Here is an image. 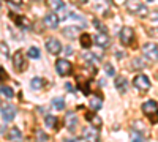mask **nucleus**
I'll return each instance as SVG.
<instances>
[{
    "label": "nucleus",
    "mask_w": 158,
    "mask_h": 142,
    "mask_svg": "<svg viewBox=\"0 0 158 142\" xmlns=\"http://www.w3.org/2000/svg\"><path fill=\"white\" fill-rule=\"evenodd\" d=\"M142 112L144 115L150 120V123H158V103L153 99H149L146 103H142Z\"/></svg>",
    "instance_id": "1"
},
{
    "label": "nucleus",
    "mask_w": 158,
    "mask_h": 142,
    "mask_svg": "<svg viewBox=\"0 0 158 142\" xmlns=\"http://www.w3.org/2000/svg\"><path fill=\"white\" fill-rule=\"evenodd\" d=\"M127 10L130 13H133V14L142 18V19H146L149 16V10H147L146 5L141 2V0H128V2H127Z\"/></svg>",
    "instance_id": "2"
},
{
    "label": "nucleus",
    "mask_w": 158,
    "mask_h": 142,
    "mask_svg": "<svg viewBox=\"0 0 158 142\" xmlns=\"http://www.w3.org/2000/svg\"><path fill=\"white\" fill-rule=\"evenodd\" d=\"M142 54L150 62H158V46L155 43H146L142 44Z\"/></svg>",
    "instance_id": "3"
},
{
    "label": "nucleus",
    "mask_w": 158,
    "mask_h": 142,
    "mask_svg": "<svg viewBox=\"0 0 158 142\" xmlns=\"http://www.w3.org/2000/svg\"><path fill=\"white\" fill-rule=\"evenodd\" d=\"M133 85L138 90H141V92H147L150 88V79L146 74H136L135 79H133Z\"/></svg>",
    "instance_id": "4"
},
{
    "label": "nucleus",
    "mask_w": 158,
    "mask_h": 142,
    "mask_svg": "<svg viewBox=\"0 0 158 142\" xmlns=\"http://www.w3.org/2000/svg\"><path fill=\"white\" fill-rule=\"evenodd\" d=\"M82 140L84 142H100V134H98V128H90L85 126L82 128Z\"/></svg>",
    "instance_id": "5"
},
{
    "label": "nucleus",
    "mask_w": 158,
    "mask_h": 142,
    "mask_svg": "<svg viewBox=\"0 0 158 142\" xmlns=\"http://www.w3.org/2000/svg\"><path fill=\"white\" fill-rule=\"evenodd\" d=\"M118 38H120V43L123 46L133 44V41H135V30L131 27H123L120 30V33H118Z\"/></svg>",
    "instance_id": "6"
},
{
    "label": "nucleus",
    "mask_w": 158,
    "mask_h": 142,
    "mask_svg": "<svg viewBox=\"0 0 158 142\" xmlns=\"http://www.w3.org/2000/svg\"><path fill=\"white\" fill-rule=\"evenodd\" d=\"M56 70H57V73H59L60 76H68V74L71 73L73 67H71V63H70L68 60L59 59V60L56 62Z\"/></svg>",
    "instance_id": "7"
},
{
    "label": "nucleus",
    "mask_w": 158,
    "mask_h": 142,
    "mask_svg": "<svg viewBox=\"0 0 158 142\" xmlns=\"http://www.w3.org/2000/svg\"><path fill=\"white\" fill-rule=\"evenodd\" d=\"M13 65H15V68H16L19 73H24L25 70H27V62H25L24 54L21 52V51H18V52L13 55Z\"/></svg>",
    "instance_id": "8"
},
{
    "label": "nucleus",
    "mask_w": 158,
    "mask_h": 142,
    "mask_svg": "<svg viewBox=\"0 0 158 142\" xmlns=\"http://www.w3.org/2000/svg\"><path fill=\"white\" fill-rule=\"evenodd\" d=\"M10 18L13 19V22H15L19 29H24V30L32 29L30 21H29L27 18H25V16H19V14H15V13H10Z\"/></svg>",
    "instance_id": "9"
},
{
    "label": "nucleus",
    "mask_w": 158,
    "mask_h": 142,
    "mask_svg": "<svg viewBox=\"0 0 158 142\" xmlns=\"http://www.w3.org/2000/svg\"><path fill=\"white\" fill-rule=\"evenodd\" d=\"M46 49H48L49 54L59 55V54L62 52V44H60V41L57 40V38H48V41H46Z\"/></svg>",
    "instance_id": "10"
},
{
    "label": "nucleus",
    "mask_w": 158,
    "mask_h": 142,
    "mask_svg": "<svg viewBox=\"0 0 158 142\" xmlns=\"http://www.w3.org/2000/svg\"><path fill=\"white\" fill-rule=\"evenodd\" d=\"M16 108L13 104H3L2 106V120L3 122H11L16 117Z\"/></svg>",
    "instance_id": "11"
},
{
    "label": "nucleus",
    "mask_w": 158,
    "mask_h": 142,
    "mask_svg": "<svg viewBox=\"0 0 158 142\" xmlns=\"http://www.w3.org/2000/svg\"><path fill=\"white\" fill-rule=\"evenodd\" d=\"M44 24L51 29H57L59 24H60V19L57 16V13H48V14L44 16Z\"/></svg>",
    "instance_id": "12"
},
{
    "label": "nucleus",
    "mask_w": 158,
    "mask_h": 142,
    "mask_svg": "<svg viewBox=\"0 0 158 142\" xmlns=\"http://www.w3.org/2000/svg\"><path fill=\"white\" fill-rule=\"evenodd\" d=\"M63 36L68 38V40H76V38L79 36V33H81V30H79V27H74V25H70V27H65L62 30Z\"/></svg>",
    "instance_id": "13"
},
{
    "label": "nucleus",
    "mask_w": 158,
    "mask_h": 142,
    "mask_svg": "<svg viewBox=\"0 0 158 142\" xmlns=\"http://www.w3.org/2000/svg\"><path fill=\"white\" fill-rule=\"evenodd\" d=\"M94 41H95V44L100 46V47H108V46H109V36L106 35V32H100L98 35H95Z\"/></svg>",
    "instance_id": "14"
},
{
    "label": "nucleus",
    "mask_w": 158,
    "mask_h": 142,
    "mask_svg": "<svg viewBox=\"0 0 158 142\" xmlns=\"http://www.w3.org/2000/svg\"><path fill=\"white\" fill-rule=\"evenodd\" d=\"M76 125H77V117H76V114H73V112L67 114V117H65V126H67L70 131H74Z\"/></svg>",
    "instance_id": "15"
},
{
    "label": "nucleus",
    "mask_w": 158,
    "mask_h": 142,
    "mask_svg": "<svg viewBox=\"0 0 158 142\" xmlns=\"http://www.w3.org/2000/svg\"><path fill=\"white\" fill-rule=\"evenodd\" d=\"M114 85H115V88L120 93H125L127 90H128V82H127L125 77H117V79L114 81Z\"/></svg>",
    "instance_id": "16"
},
{
    "label": "nucleus",
    "mask_w": 158,
    "mask_h": 142,
    "mask_svg": "<svg viewBox=\"0 0 158 142\" xmlns=\"http://www.w3.org/2000/svg\"><path fill=\"white\" fill-rule=\"evenodd\" d=\"M85 119H87L92 125H94L95 128H101V123H103V122H101V119L98 117V115H95L94 112H87V114H85Z\"/></svg>",
    "instance_id": "17"
},
{
    "label": "nucleus",
    "mask_w": 158,
    "mask_h": 142,
    "mask_svg": "<svg viewBox=\"0 0 158 142\" xmlns=\"http://www.w3.org/2000/svg\"><path fill=\"white\" fill-rule=\"evenodd\" d=\"M48 5L54 11H63L65 10V2L63 0H48Z\"/></svg>",
    "instance_id": "18"
},
{
    "label": "nucleus",
    "mask_w": 158,
    "mask_h": 142,
    "mask_svg": "<svg viewBox=\"0 0 158 142\" xmlns=\"http://www.w3.org/2000/svg\"><path fill=\"white\" fill-rule=\"evenodd\" d=\"M89 106H90L92 111H98V109H101V106H103V99H101V96H92L90 101H89Z\"/></svg>",
    "instance_id": "19"
},
{
    "label": "nucleus",
    "mask_w": 158,
    "mask_h": 142,
    "mask_svg": "<svg viewBox=\"0 0 158 142\" xmlns=\"http://www.w3.org/2000/svg\"><path fill=\"white\" fill-rule=\"evenodd\" d=\"M22 137V133L19 131V128H11V130L8 131V134H6V139L8 140H19Z\"/></svg>",
    "instance_id": "20"
},
{
    "label": "nucleus",
    "mask_w": 158,
    "mask_h": 142,
    "mask_svg": "<svg viewBox=\"0 0 158 142\" xmlns=\"http://www.w3.org/2000/svg\"><path fill=\"white\" fill-rule=\"evenodd\" d=\"M44 123H46L48 128H57L59 126V120H57V117H54V115H46Z\"/></svg>",
    "instance_id": "21"
},
{
    "label": "nucleus",
    "mask_w": 158,
    "mask_h": 142,
    "mask_svg": "<svg viewBox=\"0 0 158 142\" xmlns=\"http://www.w3.org/2000/svg\"><path fill=\"white\" fill-rule=\"evenodd\" d=\"M44 85V79H41V77H33V79L30 81V87L33 90H40V88H43Z\"/></svg>",
    "instance_id": "22"
},
{
    "label": "nucleus",
    "mask_w": 158,
    "mask_h": 142,
    "mask_svg": "<svg viewBox=\"0 0 158 142\" xmlns=\"http://www.w3.org/2000/svg\"><path fill=\"white\" fill-rule=\"evenodd\" d=\"M52 108L56 111H63L65 109V99L63 98H54L52 99Z\"/></svg>",
    "instance_id": "23"
},
{
    "label": "nucleus",
    "mask_w": 158,
    "mask_h": 142,
    "mask_svg": "<svg viewBox=\"0 0 158 142\" xmlns=\"http://www.w3.org/2000/svg\"><path fill=\"white\" fill-rule=\"evenodd\" d=\"M81 46L84 49H89L92 46V36L89 33H82V36H81Z\"/></svg>",
    "instance_id": "24"
},
{
    "label": "nucleus",
    "mask_w": 158,
    "mask_h": 142,
    "mask_svg": "<svg viewBox=\"0 0 158 142\" xmlns=\"http://www.w3.org/2000/svg\"><path fill=\"white\" fill-rule=\"evenodd\" d=\"M130 137H131V142H144V136H142V133H139L138 130L131 131Z\"/></svg>",
    "instance_id": "25"
},
{
    "label": "nucleus",
    "mask_w": 158,
    "mask_h": 142,
    "mask_svg": "<svg viewBox=\"0 0 158 142\" xmlns=\"http://www.w3.org/2000/svg\"><path fill=\"white\" fill-rule=\"evenodd\" d=\"M2 95H3L5 98H13V96H15V93H13V88L8 87V85H5V84H2Z\"/></svg>",
    "instance_id": "26"
},
{
    "label": "nucleus",
    "mask_w": 158,
    "mask_h": 142,
    "mask_svg": "<svg viewBox=\"0 0 158 142\" xmlns=\"http://www.w3.org/2000/svg\"><path fill=\"white\" fill-rule=\"evenodd\" d=\"M68 18H71V19H76V21H79L84 27H85V19L82 18V16H79L77 13H74V11H68Z\"/></svg>",
    "instance_id": "27"
},
{
    "label": "nucleus",
    "mask_w": 158,
    "mask_h": 142,
    "mask_svg": "<svg viewBox=\"0 0 158 142\" xmlns=\"http://www.w3.org/2000/svg\"><path fill=\"white\" fill-rule=\"evenodd\" d=\"M29 57H30V59H40V49L35 47V46H32V47L29 49Z\"/></svg>",
    "instance_id": "28"
},
{
    "label": "nucleus",
    "mask_w": 158,
    "mask_h": 142,
    "mask_svg": "<svg viewBox=\"0 0 158 142\" xmlns=\"http://www.w3.org/2000/svg\"><path fill=\"white\" fill-rule=\"evenodd\" d=\"M84 60H85L87 63H92V65H95V62H97L95 55L90 54V52H85V54H84Z\"/></svg>",
    "instance_id": "29"
},
{
    "label": "nucleus",
    "mask_w": 158,
    "mask_h": 142,
    "mask_svg": "<svg viewBox=\"0 0 158 142\" xmlns=\"http://www.w3.org/2000/svg\"><path fill=\"white\" fill-rule=\"evenodd\" d=\"M0 49H2V55L3 57H10V49H8V46H6L5 41L0 43Z\"/></svg>",
    "instance_id": "30"
},
{
    "label": "nucleus",
    "mask_w": 158,
    "mask_h": 142,
    "mask_svg": "<svg viewBox=\"0 0 158 142\" xmlns=\"http://www.w3.org/2000/svg\"><path fill=\"white\" fill-rule=\"evenodd\" d=\"M104 71H106V74H108V76H114V74H115L114 67H112V65H109V63H108L106 67H104Z\"/></svg>",
    "instance_id": "31"
},
{
    "label": "nucleus",
    "mask_w": 158,
    "mask_h": 142,
    "mask_svg": "<svg viewBox=\"0 0 158 142\" xmlns=\"http://www.w3.org/2000/svg\"><path fill=\"white\" fill-rule=\"evenodd\" d=\"M147 33H149L150 36H153V38H158V29H156V27L149 29V30H147Z\"/></svg>",
    "instance_id": "32"
},
{
    "label": "nucleus",
    "mask_w": 158,
    "mask_h": 142,
    "mask_svg": "<svg viewBox=\"0 0 158 142\" xmlns=\"http://www.w3.org/2000/svg\"><path fill=\"white\" fill-rule=\"evenodd\" d=\"M94 25H97V27L100 29V32H104V30H106V29H104V25H103L98 19H94Z\"/></svg>",
    "instance_id": "33"
},
{
    "label": "nucleus",
    "mask_w": 158,
    "mask_h": 142,
    "mask_svg": "<svg viewBox=\"0 0 158 142\" xmlns=\"http://www.w3.org/2000/svg\"><path fill=\"white\" fill-rule=\"evenodd\" d=\"M8 3H11V5H15V6H21V3H22V0H6Z\"/></svg>",
    "instance_id": "34"
},
{
    "label": "nucleus",
    "mask_w": 158,
    "mask_h": 142,
    "mask_svg": "<svg viewBox=\"0 0 158 142\" xmlns=\"http://www.w3.org/2000/svg\"><path fill=\"white\" fill-rule=\"evenodd\" d=\"M36 133H38V137H40V140H48V136H46V134H43V133L40 131V130H38Z\"/></svg>",
    "instance_id": "35"
},
{
    "label": "nucleus",
    "mask_w": 158,
    "mask_h": 142,
    "mask_svg": "<svg viewBox=\"0 0 158 142\" xmlns=\"http://www.w3.org/2000/svg\"><path fill=\"white\" fill-rule=\"evenodd\" d=\"M150 19H152V21H156V19H158V11H153V13H152Z\"/></svg>",
    "instance_id": "36"
},
{
    "label": "nucleus",
    "mask_w": 158,
    "mask_h": 142,
    "mask_svg": "<svg viewBox=\"0 0 158 142\" xmlns=\"http://www.w3.org/2000/svg\"><path fill=\"white\" fill-rule=\"evenodd\" d=\"M65 52H67L68 55H70V54H73V47H71V46H67V47H65Z\"/></svg>",
    "instance_id": "37"
},
{
    "label": "nucleus",
    "mask_w": 158,
    "mask_h": 142,
    "mask_svg": "<svg viewBox=\"0 0 158 142\" xmlns=\"http://www.w3.org/2000/svg\"><path fill=\"white\" fill-rule=\"evenodd\" d=\"M65 88H67V90H70V92H74V87H73L71 84H65Z\"/></svg>",
    "instance_id": "38"
},
{
    "label": "nucleus",
    "mask_w": 158,
    "mask_h": 142,
    "mask_svg": "<svg viewBox=\"0 0 158 142\" xmlns=\"http://www.w3.org/2000/svg\"><path fill=\"white\" fill-rule=\"evenodd\" d=\"M65 142H81V140H77V139H70V137H65Z\"/></svg>",
    "instance_id": "39"
},
{
    "label": "nucleus",
    "mask_w": 158,
    "mask_h": 142,
    "mask_svg": "<svg viewBox=\"0 0 158 142\" xmlns=\"http://www.w3.org/2000/svg\"><path fill=\"white\" fill-rule=\"evenodd\" d=\"M73 2H76V3H85L87 0H73Z\"/></svg>",
    "instance_id": "40"
},
{
    "label": "nucleus",
    "mask_w": 158,
    "mask_h": 142,
    "mask_svg": "<svg viewBox=\"0 0 158 142\" xmlns=\"http://www.w3.org/2000/svg\"><path fill=\"white\" fill-rule=\"evenodd\" d=\"M115 57H117V59H122V57H123V54H122V52H117V54H115Z\"/></svg>",
    "instance_id": "41"
},
{
    "label": "nucleus",
    "mask_w": 158,
    "mask_h": 142,
    "mask_svg": "<svg viewBox=\"0 0 158 142\" xmlns=\"http://www.w3.org/2000/svg\"><path fill=\"white\" fill-rule=\"evenodd\" d=\"M35 2H41V0H35Z\"/></svg>",
    "instance_id": "42"
},
{
    "label": "nucleus",
    "mask_w": 158,
    "mask_h": 142,
    "mask_svg": "<svg viewBox=\"0 0 158 142\" xmlns=\"http://www.w3.org/2000/svg\"><path fill=\"white\" fill-rule=\"evenodd\" d=\"M149 2H153V0H149Z\"/></svg>",
    "instance_id": "43"
},
{
    "label": "nucleus",
    "mask_w": 158,
    "mask_h": 142,
    "mask_svg": "<svg viewBox=\"0 0 158 142\" xmlns=\"http://www.w3.org/2000/svg\"><path fill=\"white\" fill-rule=\"evenodd\" d=\"M16 142H19V140H16Z\"/></svg>",
    "instance_id": "44"
}]
</instances>
